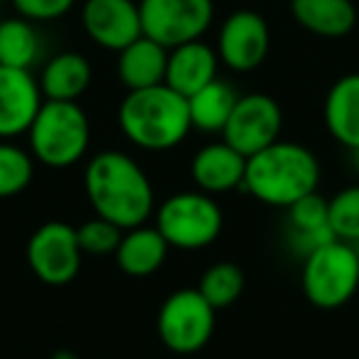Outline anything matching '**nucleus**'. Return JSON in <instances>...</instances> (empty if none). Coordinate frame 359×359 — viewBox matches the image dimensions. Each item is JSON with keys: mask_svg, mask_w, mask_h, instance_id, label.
<instances>
[{"mask_svg": "<svg viewBox=\"0 0 359 359\" xmlns=\"http://www.w3.org/2000/svg\"><path fill=\"white\" fill-rule=\"evenodd\" d=\"M91 62L81 52L67 50L50 57L42 67L40 89L50 101H79L91 86Z\"/></svg>", "mask_w": 359, "mask_h": 359, "instance_id": "19", "label": "nucleus"}, {"mask_svg": "<svg viewBox=\"0 0 359 359\" xmlns=\"http://www.w3.org/2000/svg\"><path fill=\"white\" fill-rule=\"evenodd\" d=\"M327 224L334 239L359 244V185L344 187L327 200Z\"/></svg>", "mask_w": 359, "mask_h": 359, "instance_id": "26", "label": "nucleus"}, {"mask_svg": "<svg viewBox=\"0 0 359 359\" xmlns=\"http://www.w3.org/2000/svg\"><path fill=\"white\" fill-rule=\"evenodd\" d=\"M323 118L327 133L349 150L359 148V72L344 74L325 96Z\"/></svg>", "mask_w": 359, "mask_h": 359, "instance_id": "17", "label": "nucleus"}, {"mask_svg": "<svg viewBox=\"0 0 359 359\" xmlns=\"http://www.w3.org/2000/svg\"><path fill=\"white\" fill-rule=\"evenodd\" d=\"M168 241L163 239L155 226H133L126 229L116 249V264L130 278H145L153 276L168 259Z\"/></svg>", "mask_w": 359, "mask_h": 359, "instance_id": "20", "label": "nucleus"}, {"mask_svg": "<svg viewBox=\"0 0 359 359\" xmlns=\"http://www.w3.org/2000/svg\"><path fill=\"white\" fill-rule=\"evenodd\" d=\"M217 310L197 288L175 290L158 313V334L175 354H195L207 347L215 334Z\"/></svg>", "mask_w": 359, "mask_h": 359, "instance_id": "7", "label": "nucleus"}, {"mask_svg": "<svg viewBox=\"0 0 359 359\" xmlns=\"http://www.w3.org/2000/svg\"><path fill=\"white\" fill-rule=\"evenodd\" d=\"M35 175V158L30 150L0 140V200L25 192Z\"/></svg>", "mask_w": 359, "mask_h": 359, "instance_id": "25", "label": "nucleus"}, {"mask_svg": "<svg viewBox=\"0 0 359 359\" xmlns=\"http://www.w3.org/2000/svg\"><path fill=\"white\" fill-rule=\"evenodd\" d=\"M121 236H123V229L111 224L109 219H101V217H94V219L76 226V241H79L84 254H94V256L116 254Z\"/></svg>", "mask_w": 359, "mask_h": 359, "instance_id": "27", "label": "nucleus"}, {"mask_svg": "<svg viewBox=\"0 0 359 359\" xmlns=\"http://www.w3.org/2000/svg\"><path fill=\"white\" fill-rule=\"evenodd\" d=\"M236 99H239V94L231 89V84H226V81H222L217 76L215 81L202 86L197 94H192L187 99L192 128L202 130V133H222Z\"/></svg>", "mask_w": 359, "mask_h": 359, "instance_id": "22", "label": "nucleus"}, {"mask_svg": "<svg viewBox=\"0 0 359 359\" xmlns=\"http://www.w3.org/2000/svg\"><path fill=\"white\" fill-rule=\"evenodd\" d=\"M143 35L172 47L202 40L215 20V0H138Z\"/></svg>", "mask_w": 359, "mask_h": 359, "instance_id": "8", "label": "nucleus"}, {"mask_svg": "<svg viewBox=\"0 0 359 359\" xmlns=\"http://www.w3.org/2000/svg\"><path fill=\"white\" fill-rule=\"evenodd\" d=\"M290 15L305 32L323 40L347 37L359 20L352 0H290Z\"/></svg>", "mask_w": 359, "mask_h": 359, "instance_id": "16", "label": "nucleus"}, {"mask_svg": "<svg viewBox=\"0 0 359 359\" xmlns=\"http://www.w3.org/2000/svg\"><path fill=\"white\" fill-rule=\"evenodd\" d=\"M25 135L37 163L52 170H67L89 150L91 123L79 101L45 99Z\"/></svg>", "mask_w": 359, "mask_h": 359, "instance_id": "4", "label": "nucleus"}, {"mask_svg": "<svg viewBox=\"0 0 359 359\" xmlns=\"http://www.w3.org/2000/svg\"><path fill=\"white\" fill-rule=\"evenodd\" d=\"M288 224L290 241L300 244L303 254L334 239L327 224V200L318 192H310L288 207Z\"/></svg>", "mask_w": 359, "mask_h": 359, "instance_id": "21", "label": "nucleus"}, {"mask_svg": "<svg viewBox=\"0 0 359 359\" xmlns=\"http://www.w3.org/2000/svg\"><path fill=\"white\" fill-rule=\"evenodd\" d=\"M244 271L231 261H219L202 273L197 290L205 295L207 303L215 310H224L239 300V295L244 293Z\"/></svg>", "mask_w": 359, "mask_h": 359, "instance_id": "24", "label": "nucleus"}, {"mask_svg": "<svg viewBox=\"0 0 359 359\" xmlns=\"http://www.w3.org/2000/svg\"><path fill=\"white\" fill-rule=\"evenodd\" d=\"M354 158H357V165H359V148L354 150Z\"/></svg>", "mask_w": 359, "mask_h": 359, "instance_id": "30", "label": "nucleus"}, {"mask_svg": "<svg viewBox=\"0 0 359 359\" xmlns=\"http://www.w3.org/2000/svg\"><path fill=\"white\" fill-rule=\"evenodd\" d=\"M320 175V160L308 145L276 140L269 148L246 158L241 187L264 205L288 210L300 197L318 192Z\"/></svg>", "mask_w": 359, "mask_h": 359, "instance_id": "2", "label": "nucleus"}, {"mask_svg": "<svg viewBox=\"0 0 359 359\" xmlns=\"http://www.w3.org/2000/svg\"><path fill=\"white\" fill-rule=\"evenodd\" d=\"M246 158L224 140L207 143L195 153L190 163V175L197 190L207 195H224L244 185Z\"/></svg>", "mask_w": 359, "mask_h": 359, "instance_id": "14", "label": "nucleus"}, {"mask_svg": "<svg viewBox=\"0 0 359 359\" xmlns=\"http://www.w3.org/2000/svg\"><path fill=\"white\" fill-rule=\"evenodd\" d=\"M50 359H79V357H76L74 352H69V349H57V352L52 354Z\"/></svg>", "mask_w": 359, "mask_h": 359, "instance_id": "29", "label": "nucleus"}, {"mask_svg": "<svg viewBox=\"0 0 359 359\" xmlns=\"http://www.w3.org/2000/svg\"><path fill=\"white\" fill-rule=\"evenodd\" d=\"M81 246L76 229L67 222H47L27 241V264L47 285H67L81 271Z\"/></svg>", "mask_w": 359, "mask_h": 359, "instance_id": "10", "label": "nucleus"}, {"mask_svg": "<svg viewBox=\"0 0 359 359\" xmlns=\"http://www.w3.org/2000/svg\"><path fill=\"white\" fill-rule=\"evenodd\" d=\"M217 55L226 69L236 74L259 69L271 50V30L259 11L239 8L224 18L217 35Z\"/></svg>", "mask_w": 359, "mask_h": 359, "instance_id": "11", "label": "nucleus"}, {"mask_svg": "<svg viewBox=\"0 0 359 359\" xmlns=\"http://www.w3.org/2000/svg\"><path fill=\"white\" fill-rule=\"evenodd\" d=\"M42 40L35 22L25 18L0 20V65L15 69H32L40 60Z\"/></svg>", "mask_w": 359, "mask_h": 359, "instance_id": "23", "label": "nucleus"}, {"mask_svg": "<svg viewBox=\"0 0 359 359\" xmlns=\"http://www.w3.org/2000/svg\"><path fill=\"white\" fill-rule=\"evenodd\" d=\"M224 226L222 207L202 190L177 192L168 197L155 212V229L170 249L200 251L215 244Z\"/></svg>", "mask_w": 359, "mask_h": 359, "instance_id": "6", "label": "nucleus"}, {"mask_svg": "<svg viewBox=\"0 0 359 359\" xmlns=\"http://www.w3.org/2000/svg\"><path fill=\"white\" fill-rule=\"evenodd\" d=\"M116 55H118V60H116V74H118V81L128 91L165 84L168 47L140 35L138 40H133L128 47H123Z\"/></svg>", "mask_w": 359, "mask_h": 359, "instance_id": "18", "label": "nucleus"}, {"mask_svg": "<svg viewBox=\"0 0 359 359\" xmlns=\"http://www.w3.org/2000/svg\"><path fill=\"white\" fill-rule=\"evenodd\" d=\"M42 101L45 96L32 69L0 65V140L25 135Z\"/></svg>", "mask_w": 359, "mask_h": 359, "instance_id": "13", "label": "nucleus"}, {"mask_svg": "<svg viewBox=\"0 0 359 359\" xmlns=\"http://www.w3.org/2000/svg\"><path fill=\"white\" fill-rule=\"evenodd\" d=\"M300 283L310 305L320 310L342 308L359 290V251L339 239L308 251Z\"/></svg>", "mask_w": 359, "mask_h": 359, "instance_id": "5", "label": "nucleus"}, {"mask_svg": "<svg viewBox=\"0 0 359 359\" xmlns=\"http://www.w3.org/2000/svg\"><path fill=\"white\" fill-rule=\"evenodd\" d=\"M84 190L96 217L118 229H133L148 222L155 207V192L145 170L121 150L94 155L84 170Z\"/></svg>", "mask_w": 359, "mask_h": 359, "instance_id": "1", "label": "nucleus"}, {"mask_svg": "<svg viewBox=\"0 0 359 359\" xmlns=\"http://www.w3.org/2000/svg\"><path fill=\"white\" fill-rule=\"evenodd\" d=\"M3 3H11V0H0V6H3Z\"/></svg>", "mask_w": 359, "mask_h": 359, "instance_id": "31", "label": "nucleus"}, {"mask_svg": "<svg viewBox=\"0 0 359 359\" xmlns=\"http://www.w3.org/2000/svg\"><path fill=\"white\" fill-rule=\"evenodd\" d=\"M118 128L135 148L165 153L177 148L192 130L190 106L168 84L128 91L118 106Z\"/></svg>", "mask_w": 359, "mask_h": 359, "instance_id": "3", "label": "nucleus"}, {"mask_svg": "<svg viewBox=\"0 0 359 359\" xmlns=\"http://www.w3.org/2000/svg\"><path fill=\"white\" fill-rule=\"evenodd\" d=\"M280 128H283V111L273 96L244 94L236 99L229 121L219 135L244 158H251L280 140Z\"/></svg>", "mask_w": 359, "mask_h": 359, "instance_id": "9", "label": "nucleus"}, {"mask_svg": "<svg viewBox=\"0 0 359 359\" xmlns=\"http://www.w3.org/2000/svg\"><path fill=\"white\" fill-rule=\"evenodd\" d=\"M11 6L15 15L40 25V22H55L65 18L76 6V0H11Z\"/></svg>", "mask_w": 359, "mask_h": 359, "instance_id": "28", "label": "nucleus"}, {"mask_svg": "<svg viewBox=\"0 0 359 359\" xmlns=\"http://www.w3.org/2000/svg\"><path fill=\"white\" fill-rule=\"evenodd\" d=\"M217 69H219V55L215 47L202 40H192L168 50L165 84L190 99L202 86L217 79Z\"/></svg>", "mask_w": 359, "mask_h": 359, "instance_id": "15", "label": "nucleus"}, {"mask_svg": "<svg viewBox=\"0 0 359 359\" xmlns=\"http://www.w3.org/2000/svg\"><path fill=\"white\" fill-rule=\"evenodd\" d=\"M81 27L96 47L121 52L143 35L138 0H84Z\"/></svg>", "mask_w": 359, "mask_h": 359, "instance_id": "12", "label": "nucleus"}]
</instances>
